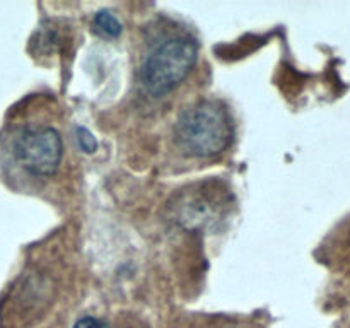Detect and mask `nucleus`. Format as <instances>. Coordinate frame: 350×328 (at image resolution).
<instances>
[{"instance_id":"5","label":"nucleus","mask_w":350,"mask_h":328,"mask_svg":"<svg viewBox=\"0 0 350 328\" xmlns=\"http://www.w3.org/2000/svg\"><path fill=\"white\" fill-rule=\"evenodd\" d=\"M75 133H77V144L84 152L92 154L96 149H98V142H96L94 135L89 132L85 126H77L75 128Z\"/></svg>"},{"instance_id":"1","label":"nucleus","mask_w":350,"mask_h":328,"mask_svg":"<svg viewBox=\"0 0 350 328\" xmlns=\"http://www.w3.org/2000/svg\"><path fill=\"white\" fill-rule=\"evenodd\" d=\"M231 137V118L214 101H202L187 108L174 125L178 147L191 157L217 156L229 146Z\"/></svg>"},{"instance_id":"2","label":"nucleus","mask_w":350,"mask_h":328,"mask_svg":"<svg viewBox=\"0 0 350 328\" xmlns=\"http://www.w3.org/2000/svg\"><path fill=\"white\" fill-rule=\"evenodd\" d=\"M197 62V43L188 36H176L157 44L140 67V82L152 96L173 91Z\"/></svg>"},{"instance_id":"4","label":"nucleus","mask_w":350,"mask_h":328,"mask_svg":"<svg viewBox=\"0 0 350 328\" xmlns=\"http://www.w3.org/2000/svg\"><path fill=\"white\" fill-rule=\"evenodd\" d=\"M94 29L101 36L116 38L122 33V24L116 19V16L109 10H99L94 17Z\"/></svg>"},{"instance_id":"6","label":"nucleus","mask_w":350,"mask_h":328,"mask_svg":"<svg viewBox=\"0 0 350 328\" xmlns=\"http://www.w3.org/2000/svg\"><path fill=\"white\" fill-rule=\"evenodd\" d=\"M74 328H105V325H103L99 320H96V318L84 316L74 325Z\"/></svg>"},{"instance_id":"3","label":"nucleus","mask_w":350,"mask_h":328,"mask_svg":"<svg viewBox=\"0 0 350 328\" xmlns=\"http://www.w3.org/2000/svg\"><path fill=\"white\" fill-rule=\"evenodd\" d=\"M14 159L34 176H50L64 156V144L57 130L50 126H29L21 130L12 142Z\"/></svg>"}]
</instances>
